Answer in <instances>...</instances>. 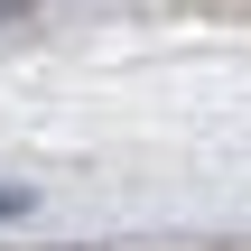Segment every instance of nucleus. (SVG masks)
<instances>
[{"label": "nucleus", "mask_w": 251, "mask_h": 251, "mask_svg": "<svg viewBox=\"0 0 251 251\" xmlns=\"http://www.w3.org/2000/svg\"><path fill=\"white\" fill-rule=\"evenodd\" d=\"M19 9H28V0H0V19H19Z\"/></svg>", "instance_id": "f257e3e1"}, {"label": "nucleus", "mask_w": 251, "mask_h": 251, "mask_svg": "<svg viewBox=\"0 0 251 251\" xmlns=\"http://www.w3.org/2000/svg\"><path fill=\"white\" fill-rule=\"evenodd\" d=\"M9 205H19V196H9V186H0V214H9Z\"/></svg>", "instance_id": "f03ea898"}]
</instances>
